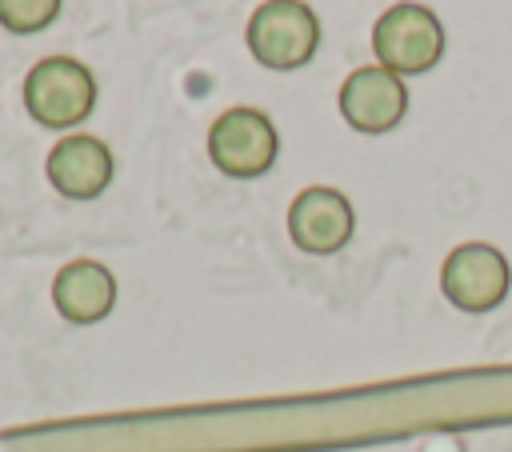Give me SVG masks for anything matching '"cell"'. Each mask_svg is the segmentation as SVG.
Wrapping results in <instances>:
<instances>
[{
    "label": "cell",
    "mask_w": 512,
    "mask_h": 452,
    "mask_svg": "<svg viewBox=\"0 0 512 452\" xmlns=\"http://www.w3.org/2000/svg\"><path fill=\"white\" fill-rule=\"evenodd\" d=\"M96 104L92 72L72 56L36 60L24 76V108L44 128H72Z\"/></svg>",
    "instance_id": "obj_2"
},
{
    "label": "cell",
    "mask_w": 512,
    "mask_h": 452,
    "mask_svg": "<svg viewBox=\"0 0 512 452\" xmlns=\"http://www.w3.org/2000/svg\"><path fill=\"white\" fill-rule=\"evenodd\" d=\"M60 12V0H0V24L16 36H32L48 28Z\"/></svg>",
    "instance_id": "obj_10"
},
{
    "label": "cell",
    "mask_w": 512,
    "mask_h": 452,
    "mask_svg": "<svg viewBox=\"0 0 512 452\" xmlns=\"http://www.w3.org/2000/svg\"><path fill=\"white\" fill-rule=\"evenodd\" d=\"M252 56L272 72L304 68L320 44V20L304 0H268L252 12L244 32Z\"/></svg>",
    "instance_id": "obj_1"
},
{
    "label": "cell",
    "mask_w": 512,
    "mask_h": 452,
    "mask_svg": "<svg viewBox=\"0 0 512 452\" xmlns=\"http://www.w3.org/2000/svg\"><path fill=\"white\" fill-rule=\"evenodd\" d=\"M352 228H356V212H352L348 196L328 184L304 188L288 208V236L308 256L340 252L352 240Z\"/></svg>",
    "instance_id": "obj_6"
},
{
    "label": "cell",
    "mask_w": 512,
    "mask_h": 452,
    "mask_svg": "<svg viewBox=\"0 0 512 452\" xmlns=\"http://www.w3.org/2000/svg\"><path fill=\"white\" fill-rule=\"evenodd\" d=\"M508 284H512V268H508V256L484 240H468V244H456L448 256H444V268H440V292L452 308L460 312H492L496 304H504L508 296Z\"/></svg>",
    "instance_id": "obj_5"
},
{
    "label": "cell",
    "mask_w": 512,
    "mask_h": 452,
    "mask_svg": "<svg viewBox=\"0 0 512 452\" xmlns=\"http://www.w3.org/2000/svg\"><path fill=\"white\" fill-rule=\"evenodd\" d=\"M280 136L260 108H228L208 128V160L232 180H256L276 164Z\"/></svg>",
    "instance_id": "obj_4"
},
{
    "label": "cell",
    "mask_w": 512,
    "mask_h": 452,
    "mask_svg": "<svg viewBox=\"0 0 512 452\" xmlns=\"http://www.w3.org/2000/svg\"><path fill=\"white\" fill-rule=\"evenodd\" d=\"M52 304L68 324H100L116 304V276L100 260H72L52 280Z\"/></svg>",
    "instance_id": "obj_9"
},
{
    "label": "cell",
    "mask_w": 512,
    "mask_h": 452,
    "mask_svg": "<svg viewBox=\"0 0 512 452\" xmlns=\"http://www.w3.org/2000/svg\"><path fill=\"white\" fill-rule=\"evenodd\" d=\"M408 112V88L396 72L388 68H356L340 84V116L364 132V136H384L392 132Z\"/></svg>",
    "instance_id": "obj_7"
},
{
    "label": "cell",
    "mask_w": 512,
    "mask_h": 452,
    "mask_svg": "<svg viewBox=\"0 0 512 452\" xmlns=\"http://www.w3.org/2000/svg\"><path fill=\"white\" fill-rule=\"evenodd\" d=\"M48 184L64 196V200H96L108 184H112V148L96 136H64L52 144L48 152Z\"/></svg>",
    "instance_id": "obj_8"
},
{
    "label": "cell",
    "mask_w": 512,
    "mask_h": 452,
    "mask_svg": "<svg viewBox=\"0 0 512 452\" xmlns=\"http://www.w3.org/2000/svg\"><path fill=\"white\" fill-rule=\"evenodd\" d=\"M372 52L380 68L420 76L444 56V28L424 4H392L372 28Z\"/></svg>",
    "instance_id": "obj_3"
}]
</instances>
